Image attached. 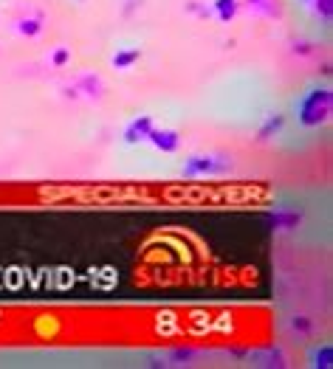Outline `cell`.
<instances>
[{"label": "cell", "mask_w": 333, "mask_h": 369, "mask_svg": "<svg viewBox=\"0 0 333 369\" xmlns=\"http://www.w3.org/2000/svg\"><path fill=\"white\" fill-rule=\"evenodd\" d=\"M234 170V158L226 152H198L189 155L181 167V178H203V175H229Z\"/></svg>", "instance_id": "6da1fadb"}, {"label": "cell", "mask_w": 333, "mask_h": 369, "mask_svg": "<svg viewBox=\"0 0 333 369\" xmlns=\"http://www.w3.org/2000/svg\"><path fill=\"white\" fill-rule=\"evenodd\" d=\"M330 110H333L330 88H314L300 102V110H297L300 125L302 127H319V125H325V121L330 118Z\"/></svg>", "instance_id": "7a4b0ae2"}, {"label": "cell", "mask_w": 333, "mask_h": 369, "mask_svg": "<svg viewBox=\"0 0 333 369\" xmlns=\"http://www.w3.org/2000/svg\"><path fill=\"white\" fill-rule=\"evenodd\" d=\"M246 361H252L255 366H263V369H285L288 352L280 344H268V347H257V350H246Z\"/></svg>", "instance_id": "3957f363"}, {"label": "cell", "mask_w": 333, "mask_h": 369, "mask_svg": "<svg viewBox=\"0 0 333 369\" xmlns=\"http://www.w3.org/2000/svg\"><path fill=\"white\" fill-rule=\"evenodd\" d=\"M268 231H297L302 226V212L297 209H271L263 215Z\"/></svg>", "instance_id": "277c9868"}, {"label": "cell", "mask_w": 333, "mask_h": 369, "mask_svg": "<svg viewBox=\"0 0 333 369\" xmlns=\"http://www.w3.org/2000/svg\"><path fill=\"white\" fill-rule=\"evenodd\" d=\"M71 88L76 93V102L79 99H91V102H102L105 96V82L99 73H82L76 82H71Z\"/></svg>", "instance_id": "5b68a950"}, {"label": "cell", "mask_w": 333, "mask_h": 369, "mask_svg": "<svg viewBox=\"0 0 333 369\" xmlns=\"http://www.w3.org/2000/svg\"><path fill=\"white\" fill-rule=\"evenodd\" d=\"M147 141H150L158 152L170 155V152H176V150L181 147V133L173 130V127H153L150 136H147Z\"/></svg>", "instance_id": "8992f818"}, {"label": "cell", "mask_w": 333, "mask_h": 369, "mask_svg": "<svg viewBox=\"0 0 333 369\" xmlns=\"http://www.w3.org/2000/svg\"><path fill=\"white\" fill-rule=\"evenodd\" d=\"M153 127H155L153 116H136L133 121H128V127H124L121 138H124V144H142V141H147Z\"/></svg>", "instance_id": "52a82bcc"}, {"label": "cell", "mask_w": 333, "mask_h": 369, "mask_svg": "<svg viewBox=\"0 0 333 369\" xmlns=\"http://www.w3.org/2000/svg\"><path fill=\"white\" fill-rule=\"evenodd\" d=\"M282 127H285V116H282V113H271V116H266V121L257 127L255 141H257V144H268L271 138H277V136L282 133Z\"/></svg>", "instance_id": "ba28073f"}, {"label": "cell", "mask_w": 333, "mask_h": 369, "mask_svg": "<svg viewBox=\"0 0 333 369\" xmlns=\"http://www.w3.org/2000/svg\"><path fill=\"white\" fill-rule=\"evenodd\" d=\"M164 358H166V363H170V366H195L200 352L195 347H173L170 352H164Z\"/></svg>", "instance_id": "9c48e42d"}, {"label": "cell", "mask_w": 333, "mask_h": 369, "mask_svg": "<svg viewBox=\"0 0 333 369\" xmlns=\"http://www.w3.org/2000/svg\"><path fill=\"white\" fill-rule=\"evenodd\" d=\"M139 60H142V48H119V51L113 54L110 65H113L116 71H130Z\"/></svg>", "instance_id": "30bf717a"}, {"label": "cell", "mask_w": 333, "mask_h": 369, "mask_svg": "<svg viewBox=\"0 0 333 369\" xmlns=\"http://www.w3.org/2000/svg\"><path fill=\"white\" fill-rule=\"evenodd\" d=\"M240 12V0H215L212 3V15L221 20V23H232Z\"/></svg>", "instance_id": "8fae6325"}, {"label": "cell", "mask_w": 333, "mask_h": 369, "mask_svg": "<svg viewBox=\"0 0 333 369\" xmlns=\"http://www.w3.org/2000/svg\"><path fill=\"white\" fill-rule=\"evenodd\" d=\"M288 330L297 333L300 339H311L316 333V324L311 316H294V318H288Z\"/></svg>", "instance_id": "7c38bea8"}, {"label": "cell", "mask_w": 333, "mask_h": 369, "mask_svg": "<svg viewBox=\"0 0 333 369\" xmlns=\"http://www.w3.org/2000/svg\"><path fill=\"white\" fill-rule=\"evenodd\" d=\"M15 28H17V34L20 37H40V34H43V17H20L17 23H15Z\"/></svg>", "instance_id": "4fadbf2b"}, {"label": "cell", "mask_w": 333, "mask_h": 369, "mask_svg": "<svg viewBox=\"0 0 333 369\" xmlns=\"http://www.w3.org/2000/svg\"><path fill=\"white\" fill-rule=\"evenodd\" d=\"M314 366L316 369H330L333 366V344H322L314 352Z\"/></svg>", "instance_id": "5bb4252c"}, {"label": "cell", "mask_w": 333, "mask_h": 369, "mask_svg": "<svg viewBox=\"0 0 333 369\" xmlns=\"http://www.w3.org/2000/svg\"><path fill=\"white\" fill-rule=\"evenodd\" d=\"M255 12L266 15V17H282V9H280V0H260L257 6H252Z\"/></svg>", "instance_id": "9a60e30c"}, {"label": "cell", "mask_w": 333, "mask_h": 369, "mask_svg": "<svg viewBox=\"0 0 333 369\" xmlns=\"http://www.w3.org/2000/svg\"><path fill=\"white\" fill-rule=\"evenodd\" d=\"M314 51H316V46L311 39H294V43H291V54L294 57H311Z\"/></svg>", "instance_id": "2e32d148"}, {"label": "cell", "mask_w": 333, "mask_h": 369, "mask_svg": "<svg viewBox=\"0 0 333 369\" xmlns=\"http://www.w3.org/2000/svg\"><path fill=\"white\" fill-rule=\"evenodd\" d=\"M49 62H51L54 68H65V65L71 62V48H65V46L54 48V51H51V57H49Z\"/></svg>", "instance_id": "e0dca14e"}, {"label": "cell", "mask_w": 333, "mask_h": 369, "mask_svg": "<svg viewBox=\"0 0 333 369\" xmlns=\"http://www.w3.org/2000/svg\"><path fill=\"white\" fill-rule=\"evenodd\" d=\"M184 9H187L189 15H198V17H203V20H206V17H212V9H210V6H203L200 0H189V3H184Z\"/></svg>", "instance_id": "ac0fdd59"}, {"label": "cell", "mask_w": 333, "mask_h": 369, "mask_svg": "<svg viewBox=\"0 0 333 369\" xmlns=\"http://www.w3.org/2000/svg\"><path fill=\"white\" fill-rule=\"evenodd\" d=\"M311 3H314V12L319 17H325V20L333 17V0H311Z\"/></svg>", "instance_id": "d6986e66"}, {"label": "cell", "mask_w": 333, "mask_h": 369, "mask_svg": "<svg viewBox=\"0 0 333 369\" xmlns=\"http://www.w3.org/2000/svg\"><path fill=\"white\" fill-rule=\"evenodd\" d=\"M136 6H142V3H136V0H128V6H124V9H121V15H124V17H130Z\"/></svg>", "instance_id": "ffe728a7"}, {"label": "cell", "mask_w": 333, "mask_h": 369, "mask_svg": "<svg viewBox=\"0 0 333 369\" xmlns=\"http://www.w3.org/2000/svg\"><path fill=\"white\" fill-rule=\"evenodd\" d=\"M246 3H248V6H257V3H260V0H246Z\"/></svg>", "instance_id": "44dd1931"}, {"label": "cell", "mask_w": 333, "mask_h": 369, "mask_svg": "<svg viewBox=\"0 0 333 369\" xmlns=\"http://www.w3.org/2000/svg\"><path fill=\"white\" fill-rule=\"evenodd\" d=\"M305 3H311V0H305Z\"/></svg>", "instance_id": "7402d4cb"}, {"label": "cell", "mask_w": 333, "mask_h": 369, "mask_svg": "<svg viewBox=\"0 0 333 369\" xmlns=\"http://www.w3.org/2000/svg\"><path fill=\"white\" fill-rule=\"evenodd\" d=\"M79 3H82V0H79Z\"/></svg>", "instance_id": "603a6c76"}]
</instances>
